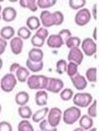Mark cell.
<instances>
[{
    "label": "cell",
    "mask_w": 99,
    "mask_h": 131,
    "mask_svg": "<svg viewBox=\"0 0 99 131\" xmlns=\"http://www.w3.org/2000/svg\"><path fill=\"white\" fill-rule=\"evenodd\" d=\"M48 78L43 74H29L27 79V87L30 90H45Z\"/></svg>",
    "instance_id": "1"
},
{
    "label": "cell",
    "mask_w": 99,
    "mask_h": 131,
    "mask_svg": "<svg viewBox=\"0 0 99 131\" xmlns=\"http://www.w3.org/2000/svg\"><path fill=\"white\" fill-rule=\"evenodd\" d=\"M81 115H82V113H81L80 107L74 106V107H67L62 112V117L61 118H62L65 125H72L75 122H78Z\"/></svg>",
    "instance_id": "2"
},
{
    "label": "cell",
    "mask_w": 99,
    "mask_h": 131,
    "mask_svg": "<svg viewBox=\"0 0 99 131\" xmlns=\"http://www.w3.org/2000/svg\"><path fill=\"white\" fill-rule=\"evenodd\" d=\"M17 85V79L15 74L12 73L4 74L0 80V88L4 92H12Z\"/></svg>",
    "instance_id": "3"
},
{
    "label": "cell",
    "mask_w": 99,
    "mask_h": 131,
    "mask_svg": "<svg viewBox=\"0 0 99 131\" xmlns=\"http://www.w3.org/2000/svg\"><path fill=\"white\" fill-rule=\"evenodd\" d=\"M73 103L75 107H88L93 102V95L89 92H78L72 97Z\"/></svg>",
    "instance_id": "4"
},
{
    "label": "cell",
    "mask_w": 99,
    "mask_h": 131,
    "mask_svg": "<svg viewBox=\"0 0 99 131\" xmlns=\"http://www.w3.org/2000/svg\"><path fill=\"white\" fill-rule=\"evenodd\" d=\"M80 47L83 54L88 57L94 56L96 54V51H97V45H96L95 41L92 38H85L82 40L80 43Z\"/></svg>",
    "instance_id": "5"
},
{
    "label": "cell",
    "mask_w": 99,
    "mask_h": 131,
    "mask_svg": "<svg viewBox=\"0 0 99 131\" xmlns=\"http://www.w3.org/2000/svg\"><path fill=\"white\" fill-rule=\"evenodd\" d=\"M92 19V14L87 8H82L78 9L75 15V24L78 27H84L90 23Z\"/></svg>",
    "instance_id": "6"
},
{
    "label": "cell",
    "mask_w": 99,
    "mask_h": 131,
    "mask_svg": "<svg viewBox=\"0 0 99 131\" xmlns=\"http://www.w3.org/2000/svg\"><path fill=\"white\" fill-rule=\"evenodd\" d=\"M47 121L48 123L54 126L58 127V125H60V121H61V117H62V111L60 108L57 107H54L52 108H49L47 112Z\"/></svg>",
    "instance_id": "7"
},
{
    "label": "cell",
    "mask_w": 99,
    "mask_h": 131,
    "mask_svg": "<svg viewBox=\"0 0 99 131\" xmlns=\"http://www.w3.org/2000/svg\"><path fill=\"white\" fill-rule=\"evenodd\" d=\"M64 88V82L57 78H48L47 85L45 91L52 93H60V92Z\"/></svg>",
    "instance_id": "8"
},
{
    "label": "cell",
    "mask_w": 99,
    "mask_h": 131,
    "mask_svg": "<svg viewBox=\"0 0 99 131\" xmlns=\"http://www.w3.org/2000/svg\"><path fill=\"white\" fill-rule=\"evenodd\" d=\"M83 59H84V54L79 47L71 48L67 55V60H69L70 62H74L78 66L82 64Z\"/></svg>",
    "instance_id": "9"
},
{
    "label": "cell",
    "mask_w": 99,
    "mask_h": 131,
    "mask_svg": "<svg viewBox=\"0 0 99 131\" xmlns=\"http://www.w3.org/2000/svg\"><path fill=\"white\" fill-rule=\"evenodd\" d=\"M71 81H72L73 86L75 87V89H76L78 91H84L88 86V81L86 79L84 75H82L80 74H76L74 77H72Z\"/></svg>",
    "instance_id": "10"
},
{
    "label": "cell",
    "mask_w": 99,
    "mask_h": 131,
    "mask_svg": "<svg viewBox=\"0 0 99 131\" xmlns=\"http://www.w3.org/2000/svg\"><path fill=\"white\" fill-rule=\"evenodd\" d=\"M40 22L43 26V27H51L54 26V19H53V13L49 12L48 9H43L40 14Z\"/></svg>",
    "instance_id": "11"
},
{
    "label": "cell",
    "mask_w": 99,
    "mask_h": 131,
    "mask_svg": "<svg viewBox=\"0 0 99 131\" xmlns=\"http://www.w3.org/2000/svg\"><path fill=\"white\" fill-rule=\"evenodd\" d=\"M46 43H47L48 47L52 48V49H59L64 45V40L59 34H52L47 37Z\"/></svg>",
    "instance_id": "12"
},
{
    "label": "cell",
    "mask_w": 99,
    "mask_h": 131,
    "mask_svg": "<svg viewBox=\"0 0 99 131\" xmlns=\"http://www.w3.org/2000/svg\"><path fill=\"white\" fill-rule=\"evenodd\" d=\"M9 47H10V50L13 55H16V56L20 55L23 51L24 42L19 37H12L10 39V42H9Z\"/></svg>",
    "instance_id": "13"
},
{
    "label": "cell",
    "mask_w": 99,
    "mask_h": 131,
    "mask_svg": "<svg viewBox=\"0 0 99 131\" xmlns=\"http://www.w3.org/2000/svg\"><path fill=\"white\" fill-rule=\"evenodd\" d=\"M16 17H17V12L14 8L7 7L4 9H2L1 19H3L4 21L7 22V23H10V22L14 21Z\"/></svg>",
    "instance_id": "14"
},
{
    "label": "cell",
    "mask_w": 99,
    "mask_h": 131,
    "mask_svg": "<svg viewBox=\"0 0 99 131\" xmlns=\"http://www.w3.org/2000/svg\"><path fill=\"white\" fill-rule=\"evenodd\" d=\"M48 93L45 90H39L35 94V103L39 107H45L47 105Z\"/></svg>",
    "instance_id": "15"
},
{
    "label": "cell",
    "mask_w": 99,
    "mask_h": 131,
    "mask_svg": "<svg viewBox=\"0 0 99 131\" xmlns=\"http://www.w3.org/2000/svg\"><path fill=\"white\" fill-rule=\"evenodd\" d=\"M43 51L41 48L33 47L32 49H30L28 54H27V57L28 60H32V61H41L43 60Z\"/></svg>",
    "instance_id": "16"
},
{
    "label": "cell",
    "mask_w": 99,
    "mask_h": 131,
    "mask_svg": "<svg viewBox=\"0 0 99 131\" xmlns=\"http://www.w3.org/2000/svg\"><path fill=\"white\" fill-rule=\"evenodd\" d=\"M26 65H27V68L28 69L29 72H32V73H39L43 69V61L41 60V61H32L27 59V61H26Z\"/></svg>",
    "instance_id": "17"
},
{
    "label": "cell",
    "mask_w": 99,
    "mask_h": 131,
    "mask_svg": "<svg viewBox=\"0 0 99 131\" xmlns=\"http://www.w3.org/2000/svg\"><path fill=\"white\" fill-rule=\"evenodd\" d=\"M78 123L80 127L83 130H90L91 128H93V120L92 117L89 115H81L80 118L78 119Z\"/></svg>",
    "instance_id": "18"
},
{
    "label": "cell",
    "mask_w": 99,
    "mask_h": 131,
    "mask_svg": "<svg viewBox=\"0 0 99 131\" xmlns=\"http://www.w3.org/2000/svg\"><path fill=\"white\" fill-rule=\"evenodd\" d=\"M15 77H16V79L17 81L21 82V83H25L27 81V78L29 77V71L28 69L26 68V67H23V66H20L17 71L15 72Z\"/></svg>",
    "instance_id": "19"
},
{
    "label": "cell",
    "mask_w": 99,
    "mask_h": 131,
    "mask_svg": "<svg viewBox=\"0 0 99 131\" xmlns=\"http://www.w3.org/2000/svg\"><path fill=\"white\" fill-rule=\"evenodd\" d=\"M26 27L29 30H37L41 27V22L40 19L37 16H29L26 21Z\"/></svg>",
    "instance_id": "20"
},
{
    "label": "cell",
    "mask_w": 99,
    "mask_h": 131,
    "mask_svg": "<svg viewBox=\"0 0 99 131\" xmlns=\"http://www.w3.org/2000/svg\"><path fill=\"white\" fill-rule=\"evenodd\" d=\"M29 101V94L27 92H19L15 95V103L18 106L27 105Z\"/></svg>",
    "instance_id": "21"
},
{
    "label": "cell",
    "mask_w": 99,
    "mask_h": 131,
    "mask_svg": "<svg viewBox=\"0 0 99 131\" xmlns=\"http://www.w3.org/2000/svg\"><path fill=\"white\" fill-rule=\"evenodd\" d=\"M14 28L12 26H6V27H2L0 30V37L2 39L8 41V40L12 39V37H14Z\"/></svg>",
    "instance_id": "22"
},
{
    "label": "cell",
    "mask_w": 99,
    "mask_h": 131,
    "mask_svg": "<svg viewBox=\"0 0 99 131\" xmlns=\"http://www.w3.org/2000/svg\"><path fill=\"white\" fill-rule=\"evenodd\" d=\"M19 5L24 9H28L32 12H37L38 9L37 0H19Z\"/></svg>",
    "instance_id": "23"
},
{
    "label": "cell",
    "mask_w": 99,
    "mask_h": 131,
    "mask_svg": "<svg viewBox=\"0 0 99 131\" xmlns=\"http://www.w3.org/2000/svg\"><path fill=\"white\" fill-rule=\"evenodd\" d=\"M49 110V107H43L41 110H37L35 113H32V121L34 123H39L40 121H42V119H45L46 115H47V112Z\"/></svg>",
    "instance_id": "24"
},
{
    "label": "cell",
    "mask_w": 99,
    "mask_h": 131,
    "mask_svg": "<svg viewBox=\"0 0 99 131\" xmlns=\"http://www.w3.org/2000/svg\"><path fill=\"white\" fill-rule=\"evenodd\" d=\"M18 114L22 119H30L32 116V110L28 106L24 105V106H20L18 108Z\"/></svg>",
    "instance_id": "25"
},
{
    "label": "cell",
    "mask_w": 99,
    "mask_h": 131,
    "mask_svg": "<svg viewBox=\"0 0 99 131\" xmlns=\"http://www.w3.org/2000/svg\"><path fill=\"white\" fill-rule=\"evenodd\" d=\"M64 43H65V45L69 49L75 47H79L81 43V40L78 36H71L64 42Z\"/></svg>",
    "instance_id": "26"
},
{
    "label": "cell",
    "mask_w": 99,
    "mask_h": 131,
    "mask_svg": "<svg viewBox=\"0 0 99 131\" xmlns=\"http://www.w3.org/2000/svg\"><path fill=\"white\" fill-rule=\"evenodd\" d=\"M85 78L87 79V81L91 82V83H95L97 80V69L95 67H91L86 71V74Z\"/></svg>",
    "instance_id": "27"
},
{
    "label": "cell",
    "mask_w": 99,
    "mask_h": 131,
    "mask_svg": "<svg viewBox=\"0 0 99 131\" xmlns=\"http://www.w3.org/2000/svg\"><path fill=\"white\" fill-rule=\"evenodd\" d=\"M57 1L58 0H37V6L38 9H47L54 7L57 4Z\"/></svg>",
    "instance_id": "28"
},
{
    "label": "cell",
    "mask_w": 99,
    "mask_h": 131,
    "mask_svg": "<svg viewBox=\"0 0 99 131\" xmlns=\"http://www.w3.org/2000/svg\"><path fill=\"white\" fill-rule=\"evenodd\" d=\"M87 0H69V6L72 9L78 10L86 6Z\"/></svg>",
    "instance_id": "29"
},
{
    "label": "cell",
    "mask_w": 99,
    "mask_h": 131,
    "mask_svg": "<svg viewBox=\"0 0 99 131\" xmlns=\"http://www.w3.org/2000/svg\"><path fill=\"white\" fill-rule=\"evenodd\" d=\"M74 95V92H73L72 89H69V88H66V89H62L60 92V99L62 101H69L71 100Z\"/></svg>",
    "instance_id": "30"
},
{
    "label": "cell",
    "mask_w": 99,
    "mask_h": 131,
    "mask_svg": "<svg viewBox=\"0 0 99 131\" xmlns=\"http://www.w3.org/2000/svg\"><path fill=\"white\" fill-rule=\"evenodd\" d=\"M65 73H67V75L69 78H72L75 74H76L78 73V65H76L74 62H70L67 64L66 66V71Z\"/></svg>",
    "instance_id": "31"
},
{
    "label": "cell",
    "mask_w": 99,
    "mask_h": 131,
    "mask_svg": "<svg viewBox=\"0 0 99 131\" xmlns=\"http://www.w3.org/2000/svg\"><path fill=\"white\" fill-rule=\"evenodd\" d=\"M17 129L18 131H33L34 128H33L32 125L29 123V121H27V119H23V121L18 124V126H17Z\"/></svg>",
    "instance_id": "32"
},
{
    "label": "cell",
    "mask_w": 99,
    "mask_h": 131,
    "mask_svg": "<svg viewBox=\"0 0 99 131\" xmlns=\"http://www.w3.org/2000/svg\"><path fill=\"white\" fill-rule=\"evenodd\" d=\"M17 35L22 40H27L31 37V30H29L27 27H21L17 31Z\"/></svg>",
    "instance_id": "33"
},
{
    "label": "cell",
    "mask_w": 99,
    "mask_h": 131,
    "mask_svg": "<svg viewBox=\"0 0 99 131\" xmlns=\"http://www.w3.org/2000/svg\"><path fill=\"white\" fill-rule=\"evenodd\" d=\"M40 125H39V127H40V130L42 131H57V127H54V126H52L49 123H48L47 120L42 119V121H40Z\"/></svg>",
    "instance_id": "34"
},
{
    "label": "cell",
    "mask_w": 99,
    "mask_h": 131,
    "mask_svg": "<svg viewBox=\"0 0 99 131\" xmlns=\"http://www.w3.org/2000/svg\"><path fill=\"white\" fill-rule=\"evenodd\" d=\"M53 19H54V26H60L64 22V15L60 10H56L53 12Z\"/></svg>",
    "instance_id": "35"
},
{
    "label": "cell",
    "mask_w": 99,
    "mask_h": 131,
    "mask_svg": "<svg viewBox=\"0 0 99 131\" xmlns=\"http://www.w3.org/2000/svg\"><path fill=\"white\" fill-rule=\"evenodd\" d=\"M66 66H67V61L65 60H58L56 63V72L59 74H63L66 71Z\"/></svg>",
    "instance_id": "36"
},
{
    "label": "cell",
    "mask_w": 99,
    "mask_h": 131,
    "mask_svg": "<svg viewBox=\"0 0 99 131\" xmlns=\"http://www.w3.org/2000/svg\"><path fill=\"white\" fill-rule=\"evenodd\" d=\"M96 106H97V101L96 100H93V102L90 104L89 107H88V115L92 118H95L97 117V110H96Z\"/></svg>",
    "instance_id": "37"
},
{
    "label": "cell",
    "mask_w": 99,
    "mask_h": 131,
    "mask_svg": "<svg viewBox=\"0 0 99 131\" xmlns=\"http://www.w3.org/2000/svg\"><path fill=\"white\" fill-rule=\"evenodd\" d=\"M31 45H33V47H37V48H42L45 45V41L42 39H41L40 37L34 34L31 38Z\"/></svg>",
    "instance_id": "38"
},
{
    "label": "cell",
    "mask_w": 99,
    "mask_h": 131,
    "mask_svg": "<svg viewBox=\"0 0 99 131\" xmlns=\"http://www.w3.org/2000/svg\"><path fill=\"white\" fill-rule=\"evenodd\" d=\"M38 37H40L41 39H42L43 41H45V40L47 39V37L49 36V32H48V30L46 27H40L38 29L36 30V33H35Z\"/></svg>",
    "instance_id": "39"
},
{
    "label": "cell",
    "mask_w": 99,
    "mask_h": 131,
    "mask_svg": "<svg viewBox=\"0 0 99 131\" xmlns=\"http://www.w3.org/2000/svg\"><path fill=\"white\" fill-rule=\"evenodd\" d=\"M0 131H12V126L9 122L3 121L0 123Z\"/></svg>",
    "instance_id": "40"
},
{
    "label": "cell",
    "mask_w": 99,
    "mask_h": 131,
    "mask_svg": "<svg viewBox=\"0 0 99 131\" xmlns=\"http://www.w3.org/2000/svg\"><path fill=\"white\" fill-rule=\"evenodd\" d=\"M58 34H59V35H60V37H61V38L64 40V42H65L66 40L68 39L69 37H71V36H72V32H71L69 29H62V30H60V32L58 33Z\"/></svg>",
    "instance_id": "41"
},
{
    "label": "cell",
    "mask_w": 99,
    "mask_h": 131,
    "mask_svg": "<svg viewBox=\"0 0 99 131\" xmlns=\"http://www.w3.org/2000/svg\"><path fill=\"white\" fill-rule=\"evenodd\" d=\"M7 45H8V43H7L6 40L2 39V38L0 37V56H1L2 54L5 53V50H6V48H7Z\"/></svg>",
    "instance_id": "42"
},
{
    "label": "cell",
    "mask_w": 99,
    "mask_h": 131,
    "mask_svg": "<svg viewBox=\"0 0 99 131\" xmlns=\"http://www.w3.org/2000/svg\"><path fill=\"white\" fill-rule=\"evenodd\" d=\"M20 64L17 62H14V63H12V65H10V67H9V73H12V74H15V72L17 71V69L20 67Z\"/></svg>",
    "instance_id": "43"
},
{
    "label": "cell",
    "mask_w": 99,
    "mask_h": 131,
    "mask_svg": "<svg viewBox=\"0 0 99 131\" xmlns=\"http://www.w3.org/2000/svg\"><path fill=\"white\" fill-rule=\"evenodd\" d=\"M96 8H97V4H94L93 6V13L91 14L93 15V17L94 20H97V14H96Z\"/></svg>",
    "instance_id": "44"
},
{
    "label": "cell",
    "mask_w": 99,
    "mask_h": 131,
    "mask_svg": "<svg viewBox=\"0 0 99 131\" xmlns=\"http://www.w3.org/2000/svg\"><path fill=\"white\" fill-rule=\"evenodd\" d=\"M96 31H97V28L94 27V29H93V40H94V41L97 40V37H96Z\"/></svg>",
    "instance_id": "45"
},
{
    "label": "cell",
    "mask_w": 99,
    "mask_h": 131,
    "mask_svg": "<svg viewBox=\"0 0 99 131\" xmlns=\"http://www.w3.org/2000/svg\"><path fill=\"white\" fill-rule=\"evenodd\" d=\"M2 67H3V60L0 58V70L2 69Z\"/></svg>",
    "instance_id": "46"
},
{
    "label": "cell",
    "mask_w": 99,
    "mask_h": 131,
    "mask_svg": "<svg viewBox=\"0 0 99 131\" xmlns=\"http://www.w3.org/2000/svg\"><path fill=\"white\" fill-rule=\"evenodd\" d=\"M1 13H2V7L0 5V20H1Z\"/></svg>",
    "instance_id": "47"
},
{
    "label": "cell",
    "mask_w": 99,
    "mask_h": 131,
    "mask_svg": "<svg viewBox=\"0 0 99 131\" xmlns=\"http://www.w3.org/2000/svg\"><path fill=\"white\" fill-rule=\"evenodd\" d=\"M9 2H12V3H15V2H17V1H19V0H9Z\"/></svg>",
    "instance_id": "48"
},
{
    "label": "cell",
    "mask_w": 99,
    "mask_h": 131,
    "mask_svg": "<svg viewBox=\"0 0 99 131\" xmlns=\"http://www.w3.org/2000/svg\"><path fill=\"white\" fill-rule=\"evenodd\" d=\"M1 110H2V106H1V104H0V113H1Z\"/></svg>",
    "instance_id": "49"
},
{
    "label": "cell",
    "mask_w": 99,
    "mask_h": 131,
    "mask_svg": "<svg viewBox=\"0 0 99 131\" xmlns=\"http://www.w3.org/2000/svg\"><path fill=\"white\" fill-rule=\"evenodd\" d=\"M4 0H0V3H2V2H3Z\"/></svg>",
    "instance_id": "50"
}]
</instances>
